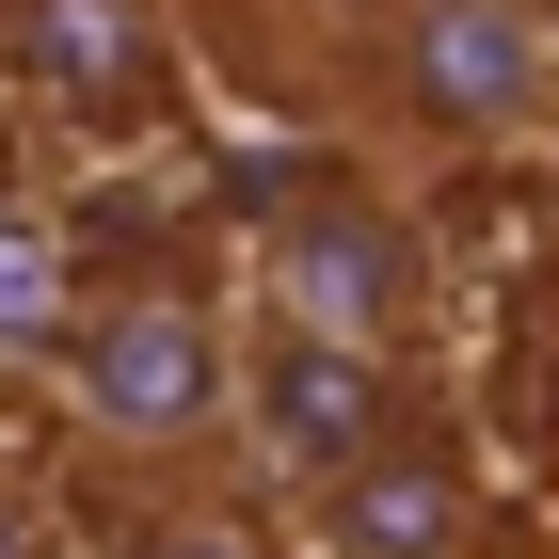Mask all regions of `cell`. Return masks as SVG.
<instances>
[{
  "instance_id": "cell-1",
  "label": "cell",
  "mask_w": 559,
  "mask_h": 559,
  "mask_svg": "<svg viewBox=\"0 0 559 559\" xmlns=\"http://www.w3.org/2000/svg\"><path fill=\"white\" fill-rule=\"evenodd\" d=\"M240 368L257 352L224 336L209 288H112V304L64 320V416L96 448H209V431H240Z\"/></svg>"
},
{
  "instance_id": "cell-2",
  "label": "cell",
  "mask_w": 559,
  "mask_h": 559,
  "mask_svg": "<svg viewBox=\"0 0 559 559\" xmlns=\"http://www.w3.org/2000/svg\"><path fill=\"white\" fill-rule=\"evenodd\" d=\"M368 81L431 144H527V129H559V16L544 0H400Z\"/></svg>"
},
{
  "instance_id": "cell-3",
  "label": "cell",
  "mask_w": 559,
  "mask_h": 559,
  "mask_svg": "<svg viewBox=\"0 0 559 559\" xmlns=\"http://www.w3.org/2000/svg\"><path fill=\"white\" fill-rule=\"evenodd\" d=\"M257 272H272V320H320V336H368V352H400V336H416V304H431L416 224H400L384 192H336V176L272 209Z\"/></svg>"
},
{
  "instance_id": "cell-4",
  "label": "cell",
  "mask_w": 559,
  "mask_h": 559,
  "mask_svg": "<svg viewBox=\"0 0 559 559\" xmlns=\"http://www.w3.org/2000/svg\"><path fill=\"white\" fill-rule=\"evenodd\" d=\"M400 416H416V400H400V352L320 336V320H272L257 368H240V448H257L288 496H320V479H336L352 448H384Z\"/></svg>"
},
{
  "instance_id": "cell-5",
  "label": "cell",
  "mask_w": 559,
  "mask_h": 559,
  "mask_svg": "<svg viewBox=\"0 0 559 559\" xmlns=\"http://www.w3.org/2000/svg\"><path fill=\"white\" fill-rule=\"evenodd\" d=\"M304 512H320V559H464L479 544V448L448 416H400L384 448H352Z\"/></svg>"
},
{
  "instance_id": "cell-6",
  "label": "cell",
  "mask_w": 559,
  "mask_h": 559,
  "mask_svg": "<svg viewBox=\"0 0 559 559\" xmlns=\"http://www.w3.org/2000/svg\"><path fill=\"white\" fill-rule=\"evenodd\" d=\"M160 0H16V96L64 129H112L160 96Z\"/></svg>"
},
{
  "instance_id": "cell-7",
  "label": "cell",
  "mask_w": 559,
  "mask_h": 559,
  "mask_svg": "<svg viewBox=\"0 0 559 559\" xmlns=\"http://www.w3.org/2000/svg\"><path fill=\"white\" fill-rule=\"evenodd\" d=\"M129 559H288V544H272L257 512H160V527H144Z\"/></svg>"
}]
</instances>
